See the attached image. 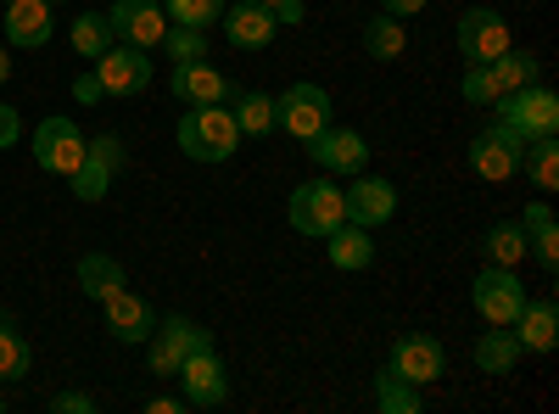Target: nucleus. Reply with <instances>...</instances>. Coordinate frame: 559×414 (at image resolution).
<instances>
[{"label":"nucleus","mask_w":559,"mask_h":414,"mask_svg":"<svg viewBox=\"0 0 559 414\" xmlns=\"http://www.w3.org/2000/svg\"><path fill=\"white\" fill-rule=\"evenodd\" d=\"M174 141L191 163H229L241 152V129H236V113L229 107H191L179 118Z\"/></svg>","instance_id":"nucleus-1"},{"label":"nucleus","mask_w":559,"mask_h":414,"mask_svg":"<svg viewBox=\"0 0 559 414\" xmlns=\"http://www.w3.org/2000/svg\"><path fill=\"white\" fill-rule=\"evenodd\" d=\"M324 123H336V107H331V90H324V84L297 79L286 96H274V129H286L292 141L308 146Z\"/></svg>","instance_id":"nucleus-2"},{"label":"nucleus","mask_w":559,"mask_h":414,"mask_svg":"<svg viewBox=\"0 0 559 414\" xmlns=\"http://www.w3.org/2000/svg\"><path fill=\"white\" fill-rule=\"evenodd\" d=\"M286 218H292L297 236L324 241V236H331V229L347 218V213H342V186H336V179H302V186L292 191V202H286Z\"/></svg>","instance_id":"nucleus-3"},{"label":"nucleus","mask_w":559,"mask_h":414,"mask_svg":"<svg viewBox=\"0 0 559 414\" xmlns=\"http://www.w3.org/2000/svg\"><path fill=\"white\" fill-rule=\"evenodd\" d=\"M498 123H509L521 134V141H532V134H559V96L548 84H526V90H509V96H498Z\"/></svg>","instance_id":"nucleus-4"},{"label":"nucleus","mask_w":559,"mask_h":414,"mask_svg":"<svg viewBox=\"0 0 559 414\" xmlns=\"http://www.w3.org/2000/svg\"><path fill=\"white\" fill-rule=\"evenodd\" d=\"M174 376H179V387H185V409H218V403L229 398V370H224V358H218L213 342H202V347L185 353V364H179Z\"/></svg>","instance_id":"nucleus-5"},{"label":"nucleus","mask_w":559,"mask_h":414,"mask_svg":"<svg viewBox=\"0 0 559 414\" xmlns=\"http://www.w3.org/2000/svg\"><path fill=\"white\" fill-rule=\"evenodd\" d=\"M123 163H129V152H123L118 134H96V141H84V163L68 174L73 179V197L79 202H102L112 191V179L123 174Z\"/></svg>","instance_id":"nucleus-6"},{"label":"nucleus","mask_w":559,"mask_h":414,"mask_svg":"<svg viewBox=\"0 0 559 414\" xmlns=\"http://www.w3.org/2000/svg\"><path fill=\"white\" fill-rule=\"evenodd\" d=\"M521 157H526V141L509 123H487L476 141H471V168L487 179V186H503V179H515L521 174Z\"/></svg>","instance_id":"nucleus-7"},{"label":"nucleus","mask_w":559,"mask_h":414,"mask_svg":"<svg viewBox=\"0 0 559 414\" xmlns=\"http://www.w3.org/2000/svg\"><path fill=\"white\" fill-rule=\"evenodd\" d=\"M471 303H476V314L487 319V326H509V319L526 308V286L509 263H487L476 274V286H471Z\"/></svg>","instance_id":"nucleus-8"},{"label":"nucleus","mask_w":559,"mask_h":414,"mask_svg":"<svg viewBox=\"0 0 559 414\" xmlns=\"http://www.w3.org/2000/svg\"><path fill=\"white\" fill-rule=\"evenodd\" d=\"M202 342H213V331H202L197 319H185V314L157 319V331L146 336V364H152V376H174L179 364H185V353L202 347Z\"/></svg>","instance_id":"nucleus-9"},{"label":"nucleus","mask_w":559,"mask_h":414,"mask_svg":"<svg viewBox=\"0 0 559 414\" xmlns=\"http://www.w3.org/2000/svg\"><path fill=\"white\" fill-rule=\"evenodd\" d=\"M90 68H96V79H102L107 96H140V90L152 84V51H140V45H123V39H112Z\"/></svg>","instance_id":"nucleus-10"},{"label":"nucleus","mask_w":559,"mask_h":414,"mask_svg":"<svg viewBox=\"0 0 559 414\" xmlns=\"http://www.w3.org/2000/svg\"><path fill=\"white\" fill-rule=\"evenodd\" d=\"M34 163L45 168V174H73L79 163H84V134H79V123L73 118H39V129H34Z\"/></svg>","instance_id":"nucleus-11"},{"label":"nucleus","mask_w":559,"mask_h":414,"mask_svg":"<svg viewBox=\"0 0 559 414\" xmlns=\"http://www.w3.org/2000/svg\"><path fill=\"white\" fill-rule=\"evenodd\" d=\"M386 370H397V376L414 381V387H431V381L448 376V353H442V342L426 336V331H403V336L392 342V364H386Z\"/></svg>","instance_id":"nucleus-12"},{"label":"nucleus","mask_w":559,"mask_h":414,"mask_svg":"<svg viewBox=\"0 0 559 414\" xmlns=\"http://www.w3.org/2000/svg\"><path fill=\"white\" fill-rule=\"evenodd\" d=\"M308 157L319 163V174H364L369 168V141H364L358 129L324 123L313 141H308Z\"/></svg>","instance_id":"nucleus-13"},{"label":"nucleus","mask_w":559,"mask_h":414,"mask_svg":"<svg viewBox=\"0 0 559 414\" xmlns=\"http://www.w3.org/2000/svg\"><path fill=\"white\" fill-rule=\"evenodd\" d=\"M168 90H174L185 107H224V102H236V84H229L207 57H202V62H174Z\"/></svg>","instance_id":"nucleus-14"},{"label":"nucleus","mask_w":559,"mask_h":414,"mask_svg":"<svg viewBox=\"0 0 559 414\" xmlns=\"http://www.w3.org/2000/svg\"><path fill=\"white\" fill-rule=\"evenodd\" d=\"M107 23H112V39L140 45V51L163 45V34H168V12L157 7V0H112Z\"/></svg>","instance_id":"nucleus-15"},{"label":"nucleus","mask_w":559,"mask_h":414,"mask_svg":"<svg viewBox=\"0 0 559 414\" xmlns=\"http://www.w3.org/2000/svg\"><path fill=\"white\" fill-rule=\"evenodd\" d=\"M342 213H347V224L376 229L397 213V186L392 179H376V174H353V186L342 191Z\"/></svg>","instance_id":"nucleus-16"},{"label":"nucleus","mask_w":559,"mask_h":414,"mask_svg":"<svg viewBox=\"0 0 559 414\" xmlns=\"http://www.w3.org/2000/svg\"><path fill=\"white\" fill-rule=\"evenodd\" d=\"M459 57L464 62H492L498 51H509V23L492 12V7H471L459 17Z\"/></svg>","instance_id":"nucleus-17"},{"label":"nucleus","mask_w":559,"mask_h":414,"mask_svg":"<svg viewBox=\"0 0 559 414\" xmlns=\"http://www.w3.org/2000/svg\"><path fill=\"white\" fill-rule=\"evenodd\" d=\"M218 28H224V39L236 45V51H269L274 34H280L274 12H269V7H258V0H241V7H224Z\"/></svg>","instance_id":"nucleus-18"},{"label":"nucleus","mask_w":559,"mask_h":414,"mask_svg":"<svg viewBox=\"0 0 559 414\" xmlns=\"http://www.w3.org/2000/svg\"><path fill=\"white\" fill-rule=\"evenodd\" d=\"M102 314H107V331L123 342V347H140L152 331H157V308L146 303V297H134L129 286L123 292H112L107 303H102Z\"/></svg>","instance_id":"nucleus-19"},{"label":"nucleus","mask_w":559,"mask_h":414,"mask_svg":"<svg viewBox=\"0 0 559 414\" xmlns=\"http://www.w3.org/2000/svg\"><path fill=\"white\" fill-rule=\"evenodd\" d=\"M51 34H57V7L51 0H7V45L39 51Z\"/></svg>","instance_id":"nucleus-20"},{"label":"nucleus","mask_w":559,"mask_h":414,"mask_svg":"<svg viewBox=\"0 0 559 414\" xmlns=\"http://www.w3.org/2000/svg\"><path fill=\"white\" fill-rule=\"evenodd\" d=\"M509 331H515V342H521V353H554L559 347V308H554V297H526V308L509 319Z\"/></svg>","instance_id":"nucleus-21"},{"label":"nucleus","mask_w":559,"mask_h":414,"mask_svg":"<svg viewBox=\"0 0 559 414\" xmlns=\"http://www.w3.org/2000/svg\"><path fill=\"white\" fill-rule=\"evenodd\" d=\"M521 229H526V252L554 274V269H559V224H554V208H548L543 197H537V202H526Z\"/></svg>","instance_id":"nucleus-22"},{"label":"nucleus","mask_w":559,"mask_h":414,"mask_svg":"<svg viewBox=\"0 0 559 414\" xmlns=\"http://www.w3.org/2000/svg\"><path fill=\"white\" fill-rule=\"evenodd\" d=\"M324 252H331L336 269L353 274V269H369V263H376V236H369L364 224H347V218H342L331 236H324Z\"/></svg>","instance_id":"nucleus-23"},{"label":"nucleus","mask_w":559,"mask_h":414,"mask_svg":"<svg viewBox=\"0 0 559 414\" xmlns=\"http://www.w3.org/2000/svg\"><path fill=\"white\" fill-rule=\"evenodd\" d=\"M129 286V274H123V263L112 258V252H84L79 258V292L90 297V303H107L112 292H123Z\"/></svg>","instance_id":"nucleus-24"},{"label":"nucleus","mask_w":559,"mask_h":414,"mask_svg":"<svg viewBox=\"0 0 559 414\" xmlns=\"http://www.w3.org/2000/svg\"><path fill=\"white\" fill-rule=\"evenodd\" d=\"M515 364H521V342H515V331H509V326L481 331V342H476V370H481V376H509Z\"/></svg>","instance_id":"nucleus-25"},{"label":"nucleus","mask_w":559,"mask_h":414,"mask_svg":"<svg viewBox=\"0 0 559 414\" xmlns=\"http://www.w3.org/2000/svg\"><path fill=\"white\" fill-rule=\"evenodd\" d=\"M34 376V347L17 331L12 314H0V381H28Z\"/></svg>","instance_id":"nucleus-26"},{"label":"nucleus","mask_w":559,"mask_h":414,"mask_svg":"<svg viewBox=\"0 0 559 414\" xmlns=\"http://www.w3.org/2000/svg\"><path fill=\"white\" fill-rule=\"evenodd\" d=\"M364 51L376 57V62H397V57L408 51V28H403V17H392V12L369 17V23H364Z\"/></svg>","instance_id":"nucleus-27"},{"label":"nucleus","mask_w":559,"mask_h":414,"mask_svg":"<svg viewBox=\"0 0 559 414\" xmlns=\"http://www.w3.org/2000/svg\"><path fill=\"white\" fill-rule=\"evenodd\" d=\"M521 168H526V179L543 197H554V186H559V141H554V134H532Z\"/></svg>","instance_id":"nucleus-28"},{"label":"nucleus","mask_w":559,"mask_h":414,"mask_svg":"<svg viewBox=\"0 0 559 414\" xmlns=\"http://www.w3.org/2000/svg\"><path fill=\"white\" fill-rule=\"evenodd\" d=\"M487 68H492V79H498L503 96H509V90H526V84L543 79V62H537L532 51H515V45H509V51H498Z\"/></svg>","instance_id":"nucleus-29"},{"label":"nucleus","mask_w":559,"mask_h":414,"mask_svg":"<svg viewBox=\"0 0 559 414\" xmlns=\"http://www.w3.org/2000/svg\"><path fill=\"white\" fill-rule=\"evenodd\" d=\"M376 409L381 414H419L426 409V392H419L414 381H403L397 370H381L376 376Z\"/></svg>","instance_id":"nucleus-30"},{"label":"nucleus","mask_w":559,"mask_h":414,"mask_svg":"<svg viewBox=\"0 0 559 414\" xmlns=\"http://www.w3.org/2000/svg\"><path fill=\"white\" fill-rule=\"evenodd\" d=\"M68 39H73V57L96 62L107 45H112V23H107V12H79L73 28H68Z\"/></svg>","instance_id":"nucleus-31"},{"label":"nucleus","mask_w":559,"mask_h":414,"mask_svg":"<svg viewBox=\"0 0 559 414\" xmlns=\"http://www.w3.org/2000/svg\"><path fill=\"white\" fill-rule=\"evenodd\" d=\"M481 252H487V263H509V269H515V263L526 258V229H521V218L492 224L487 236H481Z\"/></svg>","instance_id":"nucleus-32"},{"label":"nucleus","mask_w":559,"mask_h":414,"mask_svg":"<svg viewBox=\"0 0 559 414\" xmlns=\"http://www.w3.org/2000/svg\"><path fill=\"white\" fill-rule=\"evenodd\" d=\"M236 129L269 134L274 129V96H263V90H236Z\"/></svg>","instance_id":"nucleus-33"},{"label":"nucleus","mask_w":559,"mask_h":414,"mask_svg":"<svg viewBox=\"0 0 559 414\" xmlns=\"http://www.w3.org/2000/svg\"><path fill=\"white\" fill-rule=\"evenodd\" d=\"M224 7L229 0H168V23H185V28H213L218 17H224Z\"/></svg>","instance_id":"nucleus-34"},{"label":"nucleus","mask_w":559,"mask_h":414,"mask_svg":"<svg viewBox=\"0 0 559 414\" xmlns=\"http://www.w3.org/2000/svg\"><path fill=\"white\" fill-rule=\"evenodd\" d=\"M163 45H168V62H202V57H207V28H185V23H168Z\"/></svg>","instance_id":"nucleus-35"},{"label":"nucleus","mask_w":559,"mask_h":414,"mask_svg":"<svg viewBox=\"0 0 559 414\" xmlns=\"http://www.w3.org/2000/svg\"><path fill=\"white\" fill-rule=\"evenodd\" d=\"M459 96L471 102V107H498V79H492V68L487 62H471V73H464V84H459Z\"/></svg>","instance_id":"nucleus-36"},{"label":"nucleus","mask_w":559,"mask_h":414,"mask_svg":"<svg viewBox=\"0 0 559 414\" xmlns=\"http://www.w3.org/2000/svg\"><path fill=\"white\" fill-rule=\"evenodd\" d=\"M73 102H79V107H96V102H107V90H102L96 68H90V73H79V79H73Z\"/></svg>","instance_id":"nucleus-37"},{"label":"nucleus","mask_w":559,"mask_h":414,"mask_svg":"<svg viewBox=\"0 0 559 414\" xmlns=\"http://www.w3.org/2000/svg\"><path fill=\"white\" fill-rule=\"evenodd\" d=\"M17 134H23V118H17V107H7V102H0V152H7V146H17Z\"/></svg>","instance_id":"nucleus-38"},{"label":"nucleus","mask_w":559,"mask_h":414,"mask_svg":"<svg viewBox=\"0 0 559 414\" xmlns=\"http://www.w3.org/2000/svg\"><path fill=\"white\" fill-rule=\"evenodd\" d=\"M51 409L57 414H90V409H96V398H90V392H57Z\"/></svg>","instance_id":"nucleus-39"},{"label":"nucleus","mask_w":559,"mask_h":414,"mask_svg":"<svg viewBox=\"0 0 559 414\" xmlns=\"http://www.w3.org/2000/svg\"><path fill=\"white\" fill-rule=\"evenodd\" d=\"M269 12H274V23H280V28H286V23H302V17H308V12H302V0H280V7H269Z\"/></svg>","instance_id":"nucleus-40"},{"label":"nucleus","mask_w":559,"mask_h":414,"mask_svg":"<svg viewBox=\"0 0 559 414\" xmlns=\"http://www.w3.org/2000/svg\"><path fill=\"white\" fill-rule=\"evenodd\" d=\"M426 0H381V12H392V17H414Z\"/></svg>","instance_id":"nucleus-41"},{"label":"nucleus","mask_w":559,"mask_h":414,"mask_svg":"<svg viewBox=\"0 0 559 414\" xmlns=\"http://www.w3.org/2000/svg\"><path fill=\"white\" fill-rule=\"evenodd\" d=\"M146 409H152V414H179V409H185V398H152Z\"/></svg>","instance_id":"nucleus-42"},{"label":"nucleus","mask_w":559,"mask_h":414,"mask_svg":"<svg viewBox=\"0 0 559 414\" xmlns=\"http://www.w3.org/2000/svg\"><path fill=\"white\" fill-rule=\"evenodd\" d=\"M7 79H12V51L0 45V84H7Z\"/></svg>","instance_id":"nucleus-43"},{"label":"nucleus","mask_w":559,"mask_h":414,"mask_svg":"<svg viewBox=\"0 0 559 414\" xmlns=\"http://www.w3.org/2000/svg\"><path fill=\"white\" fill-rule=\"evenodd\" d=\"M258 7H280V0H258Z\"/></svg>","instance_id":"nucleus-44"},{"label":"nucleus","mask_w":559,"mask_h":414,"mask_svg":"<svg viewBox=\"0 0 559 414\" xmlns=\"http://www.w3.org/2000/svg\"><path fill=\"white\" fill-rule=\"evenodd\" d=\"M0 409H7V398H0Z\"/></svg>","instance_id":"nucleus-45"},{"label":"nucleus","mask_w":559,"mask_h":414,"mask_svg":"<svg viewBox=\"0 0 559 414\" xmlns=\"http://www.w3.org/2000/svg\"><path fill=\"white\" fill-rule=\"evenodd\" d=\"M51 7H62V0H51Z\"/></svg>","instance_id":"nucleus-46"},{"label":"nucleus","mask_w":559,"mask_h":414,"mask_svg":"<svg viewBox=\"0 0 559 414\" xmlns=\"http://www.w3.org/2000/svg\"><path fill=\"white\" fill-rule=\"evenodd\" d=\"M0 7H7V0H0Z\"/></svg>","instance_id":"nucleus-47"}]
</instances>
